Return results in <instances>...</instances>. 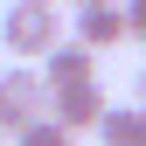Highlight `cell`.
Here are the masks:
<instances>
[{
    "mask_svg": "<svg viewBox=\"0 0 146 146\" xmlns=\"http://www.w3.org/2000/svg\"><path fill=\"white\" fill-rule=\"evenodd\" d=\"M56 42H63V14L56 7H42V0H7V14H0V49H7V56H35L42 63Z\"/></svg>",
    "mask_w": 146,
    "mask_h": 146,
    "instance_id": "6da1fadb",
    "label": "cell"
},
{
    "mask_svg": "<svg viewBox=\"0 0 146 146\" xmlns=\"http://www.w3.org/2000/svg\"><path fill=\"white\" fill-rule=\"evenodd\" d=\"M35 118H49V84L35 77V63H14L0 70V132H28Z\"/></svg>",
    "mask_w": 146,
    "mask_h": 146,
    "instance_id": "7a4b0ae2",
    "label": "cell"
},
{
    "mask_svg": "<svg viewBox=\"0 0 146 146\" xmlns=\"http://www.w3.org/2000/svg\"><path fill=\"white\" fill-rule=\"evenodd\" d=\"M104 111H111V98H104L98 77H90V84H63V90H49V118H56L70 139H77V132H98Z\"/></svg>",
    "mask_w": 146,
    "mask_h": 146,
    "instance_id": "3957f363",
    "label": "cell"
},
{
    "mask_svg": "<svg viewBox=\"0 0 146 146\" xmlns=\"http://www.w3.org/2000/svg\"><path fill=\"white\" fill-rule=\"evenodd\" d=\"M70 42H77V49H90V56H104V49L132 42V35H125V7H118V0H98V7H77V28H70Z\"/></svg>",
    "mask_w": 146,
    "mask_h": 146,
    "instance_id": "277c9868",
    "label": "cell"
},
{
    "mask_svg": "<svg viewBox=\"0 0 146 146\" xmlns=\"http://www.w3.org/2000/svg\"><path fill=\"white\" fill-rule=\"evenodd\" d=\"M35 77H42L49 90H63V84H90V77H98V56H90V49H77V42L63 35V42L35 63Z\"/></svg>",
    "mask_w": 146,
    "mask_h": 146,
    "instance_id": "5b68a950",
    "label": "cell"
},
{
    "mask_svg": "<svg viewBox=\"0 0 146 146\" xmlns=\"http://www.w3.org/2000/svg\"><path fill=\"white\" fill-rule=\"evenodd\" d=\"M98 139L104 146H146V111L139 104H111V111L98 118Z\"/></svg>",
    "mask_w": 146,
    "mask_h": 146,
    "instance_id": "8992f818",
    "label": "cell"
},
{
    "mask_svg": "<svg viewBox=\"0 0 146 146\" xmlns=\"http://www.w3.org/2000/svg\"><path fill=\"white\" fill-rule=\"evenodd\" d=\"M14 146H77V139H70V132H63L56 118H35L28 132H14Z\"/></svg>",
    "mask_w": 146,
    "mask_h": 146,
    "instance_id": "52a82bcc",
    "label": "cell"
},
{
    "mask_svg": "<svg viewBox=\"0 0 146 146\" xmlns=\"http://www.w3.org/2000/svg\"><path fill=\"white\" fill-rule=\"evenodd\" d=\"M125 35L146 49V0H125Z\"/></svg>",
    "mask_w": 146,
    "mask_h": 146,
    "instance_id": "ba28073f",
    "label": "cell"
},
{
    "mask_svg": "<svg viewBox=\"0 0 146 146\" xmlns=\"http://www.w3.org/2000/svg\"><path fill=\"white\" fill-rule=\"evenodd\" d=\"M132 104H139V111H146V70H139V98H132Z\"/></svg>",
    "mask_w": 146,
    "mask_h": 146,
    "instance_id": "9c48e42d",
    "label": "cell"
},
{
    "mask_svg": "<svg viewBox=\"0 0 146 146\" xmlns=\"http://www.w3.org/2000/svg\"><path fill=\"white\" fill-rule=\"evenodd\" d=\"M70 7H98V0H70Z\"/></svg>",
    "mask_w": 146,
    "mask_h": 146,
    "instance_id": "30bf717a",
    "label": "cell"
},
{
    "mask_svg": "<svg viewBox=\"0 0 146 146\" xmlns=\"http://www.w3.org/2000/svg\"><path fill=\"white\" fill-rule=\"evenodd\" d=\"M42 7H56V0H42Z\"/></svg>",
    "mask_w": 146,
    "mask_h": 146,
    "instance_id": "8fae6325",
    "label": "cell"
},
{
    "mask_svg": "<svg viewBox=\"0 0 146 146\" xmlns=\"http://www.w3.org/2000/svg\"><path fill=\"white\" fill-rule=\"evenodd\" d=\"M0 146H7V139H0Z\"/></svg>",
    "mask_w": 146,
    "mask_h": 146,
    "instance_id": "7c38bea8",
    "label": "cell"
}]
</instances>
